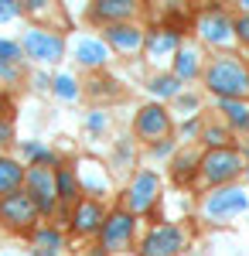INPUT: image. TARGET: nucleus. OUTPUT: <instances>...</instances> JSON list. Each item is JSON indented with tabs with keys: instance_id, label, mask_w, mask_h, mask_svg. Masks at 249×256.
<instances>
[{
	"instance_id": "1",
	"label": "nucleus",
	"mask_w": 249,
	"mask_h": 256,
	"mask_svg": "<svg viewBox=\"0 0 249 256\" xmlns=\"http://www.w3.org/2000/svg\"><path fill=\"white\" fill-rule=\"evenodd\" d=\"M205 82H208V89L215 92L218 99H239L249 92V72L242 62L236 58H215L205 68Z\"/></svg>"
},
{
	"instance_id": "2",
	"label": "nucleus",
	"mask_w": 249,
	"mask_h": 256,
	"mask_svg": "<svg viewBox=\"0 0 249 256\" xmlns=\"http://www.w3.org/2000/svg\"><path fill=\"white\" fill-rule=\"evenodd\" d=\"M202 212H205V218H212V222L236 218V216H242V212H249V195L242 188H215V192L205 198Z\"/></svg>"
},
{
	"instance_id": "3",
	"label": "nucleus",
	"mask_w": 249,
	"mask_h": 256,
	"mask_svg": "<svg viewBox=\"0 0 249 256\" xmlns=\"http://www.w3.org/2000/svg\"><path fill=\"white\" fill-rule=\"evenodd\" d=\"M24 192L34 198L41 212H55V202H58V178L55 168H44V164H31L28 168V178H24Z\"/></svg>"
},
{
	"instance_id": "4",
	"label": "nucleus",
	"mask_w": 249,
	"mask_h": 256,
	"mask_svg": "<svg viewBox=\"0 0 249 256\" xmlns=\"http://www.w3.org/2000/svg\"><path fill=\"white\" fill-rule=\"evenodd\" d=\"M41 216V208L34 205V198L28 192H10V195H0V222L10 226V229H28L34 226Z\"/></svg>"
},
{
	"instance_id": "5",
	"label": "nucleus",
	"mask_w": 249,
	"mask_h": 256,
	"mask_svg": "<svg viewBox=\"0 0 249 256\" xmlns=\"http://www.w3.org/2000/svg\"><path fill=\"white\" fill-rule=\"evenodd\" d=\"M20 48L28 52V58H34V62H58V58H62V52H65V41H62V34H55V31L28 28V31H24V41H20Z\"/></svg>"
},
{
	"instance_id": "6",
	"label": "nucleus",
	"mask_w": 249,
	"mask_h": 256,
	"mask_svg": "<svg viewBox=\"0 0 249 256\" xmlns=\"http://www.w3.org/2000/svg\"><path fill=\"white\" fill-rule=\"evenodd\" d=\"M181 250H184V229L174 222L154 226L144 239V256H178Z\"/></svg>"
},
{
	"instance_id": "7",
	"label": "nucleus",
	"mask_w": 249,
	"mask_h": 256,
	"mask_svg": "<svg viewBox=\"0 0 249 256\" xmlns=\"http://www.w3.org/2000/svg\"><path fill=\"white\" fill-rule=\"evenodd\" d=\"M202 168H205V178H208V181H218V184H222V181H232V178L242 171V160H239V154L229 150V147H215V150L205 154Z\"/></svg>"
},
{
	"instance_id": "8",
	"label": "nucleus",
	"mask_w": 249,
	"mask_h": 256,
	"mask_svg": "<svg viewBox=\"0 0 249 256\" xmlns=\"http://www.w3.org/2000/svg\"><path fill=\"white\" fill-rule=\"evenodd\" d=\"M157 188H160V181L157 174L150 171H140V174L130 181V192H126V202H130V216H140V212H147L154 202H157Z\"/></svg>"
},
{
	"instance_id": "9",
	"label": "nucleus",
	"mask_w": 249,
	"mask_h": 256,
	"mask_svg": "<svg viewBox=\"0 0 249 256\" xmlns=\"http://www.w3.org/2000/svg\"><path fill=\"white\" fill-rule=\"evenodd\" d=\"M130 236H134V216L130 212H113L99 229V239L106 250H123L130 242Z\"/></svg>"
},
{
	"instance_id": "10",
	"label": "nucleus",
	"mask_w": 249,
	"mask_h": 256,
	"mask_svg": "<svg viewBox=\"0 0 249 256\" xmlns=\"http://www.w3.org/2000/svg\"><path fill=\"white\" fill-rule=\"evenodd\" d=\"M168 130H171V116H168L164 106H144L136 113V134L144 140H157V137H164Z\"/></svg>"
},
{
	"instance_id": "11",
	"label": "nucleus",
	"mask_w": 249,
	"mask_h": 256,
	"mask_svg": "<svg viewBox=\"0 0 249 256\" xmlns=\"http://www.w3.org/2000/svg\"><path fill=\"white\" fill-rule=\"evenodd\" d=\"M198 31H202V38L212 41V44H229V41H232V31H236V24H232L226 14L212 10V14H205V18H202Z\"/></svg>"
},
{
	"instance_id": "12",
	"label": "nucleus",
	"mask_w": 249,
	"mask_h": 256,
	"mask_svg": "<svg viewBox=\"0 0 249 256\" xmlns=\"http://www.w3.org/2000/svg\"><path fill=\"white\" fill-rule=\"evenodd\" d=\"M102 222H106V216H102V205L99 202L86 198V202L76 205V216H72L76 232H96V229H102Z\"/></svg>"
},
{
	"instance_id": "13",
	"label": "nucleus",
	"mask_w": 249,
	"mask_h": 256,
	"mask_svg": "<svg viewBox=\"0 0 249 256\" xmlns=\"http://www.w3.org/2000/svg\"><path fill=\"white\" fill-rule=\"evenodd\" d=\"M24 178H28V171L20 168L18 160H10V158H0V195H10V192H20Z\"/></svg>"
},
{
	"instance_id": "14",
	"label": "nucleus",
	"mask_w": 249,
	"mask_h": 256,
	"mask_svg": "<svg viewBox=\"0 0 249 256\" xmlns=\"http://www.w3.org/2000/svg\"><path fill=\"white\" fill-rule=\"evenodd\" d=\"M110 58V52H106V44L96 38H78L76 41V62L78 65H102V62Z\"/></svg>"
},
{
	"instance_id": "15",
	"label": "nucleus",
	"mask_w": 249,
	"mask_h": 256,
	"mask_svg": "<svg viewBox=\"0 0 249 256\" xmlns=\"http://www.w3.org/2000/svg\"><path fill=\"white\" fill-rule=\"evenodd\" d=\"M106 34H110V41H113L116 48H123V52H136V48L144 44V34L136 31L134 24H110Z\"/></svg>"
},
{
	"instance_id": "16",
	"label": "nucleus",
	"mask_w": 249,
	"mask_h": 256,
	"mask_svg": "<svg viewBox=\"0 0 249 256\" xmlns=\"http://www.w3.org/2000/svg\"><path fill=\"white\" fill-rule=\"evenodd\" d=\"M178 41H181L178 31L160 28V31H154V34H150V52H154V55H160V52H174V48H178Z\"/></svg>"
},
{
	"instance_id": "17",
	"label": "nucleus",
	"mask_w": 249,
	"mask_h": 256,
	"mask_svg": "<svg viewBox=\"0 0 249 256\" xmlns=\"http://www.w3.org/2000/svg\"><path fill=\"white\" fill-rule=\"evenodd\" d=\"M174 72H178V79H192L194 72H198V52L194 48H181L178 62H174Z\"/></svg>"
},
{
	"instance_id": "18",
	"label": "nucleus",
	"mask_w": 249,
	"mask_h": 256,
	"mask_svg": "<svg viewBox=\"0 0 249 256\" xmlns=\"http://www.w3.org/2000/svg\"><path fill=\"white\" fill-rule=\"evenodd\" d=\"M55 178H58V198H62V202H76V195H78L76 174L65 171V168H55Z\"/></svg>"
},
{
	"instance_id": "19",
	"label": "nucleus",
	"mask_w": 249,
	"mask_h": 256,
	"mask_svg": "<svg viewBox=\"0 0 249 256\" xmlns=\"http://www.w3.org/2000/svg\"><path fill=\"white\" fill-rule=\"evenodd\" d=\"M96 14L99 18H130L134 14V4H126V0H106V4H99L96 7Z\"/></svg>"
},
{
	"instance_id": "20",
	"label": "nucleus",
	"mask_w": 249,
	"mask_h": 256,
	"mask_svg": "<svg viewBox=\"0 0 249 256\" xmlns=\"http://www.w3.org/2000/svg\"><path fill=\"white\" fill-rule=\"evenodd\" d=\"M178 82H181L178 76H157V79L150 82V92H154V96H168V99H171V96L181 92V86H178Z\"/></svg>"
},
{
	"instance_id": "21",
	"label": "nucleus",
	"mask_w": 249,
	"mask_h": 256,
	"mask_svg": "<svg viewBox=\"0 0 249 256\" xmlns=\"http://www.w3.org/2000/svg\"><path fill=\"white\" fill-rule=\"evenodd\" d=\"M222 110L229 113V120L236 126H246L249 123V106H242L239 99H222Z\"/></svg>"
},
{
	"instance_id": "22",
	"label": "nucleus",
	"mask_w": 249,
	"mask_h": 256,
	"mask_svg": "<svg viewBox=\"0 0 249 256\" xmlns=\"http://www.w3.org/2000/svg\"><path fill=\"white\" fill-rule=\"evenodd\" d=\"M24 154L34 160V164H44V168H48V164H55V154H52V150H44V147L34 144V140H24Z\"/></svg>"
},
{
	"instance_id": "23",
	"label": "nucleus",
	"mask_w": 249,
	"mask_h": 256,
	"mask_svg": "<svg viewBox=\"0 0 249 256\" xmlns=\"http://www.w3.org/2000/svg\"><path fill=\"white\" fill-rule=\"evenodd\" d=\"M38 246H41V253H44V256H55L58 246H62V236H58L55 229H41V232H38Z\"/></svg>"
},
{
	"instance_id": "24",
	"label": "nucleus",
	"mask_w": 249,
	"mask_h": 256,
	"mask_svg": "<svg viewBox=\"0 0 249 256\" xmlns=\"http://www.w3.org/2000/svg\"><path fill=\"white\" fill-rule=\"evenodd\" d=\"M55 92H58L62 99H76V96H78L76 79H72V76H58V79H55Z\"/></svg>"
},
{
	"instance_id": "25",
	"label": "nucleus",
	"mask_w": 249,
	"mask_h": 256,
	"mask_svg": "<svg viewBox=\"0 0 249 256\" xmlns=\"http://www.w3.org/2000/svg\"><path fill=\"white\" fill-rule=\"evenodd\" d=\"M0 62H20V44H14V41H4L0 38Z\"/></svg>"
},
{
	"instance_id": "26",
	"label": "nucleus",
	"mask_w": 249,
	"mask_h": 256,
	"mask_svg": "<svg viewBox=\"0 0 249 256\" xmlns=\"http://www.w3.org/2000/svg\"><path fill=\"white\" fill-rule=\"evenodd\" d=\"M20 14V4H14V0H0V24L10 18H18Z\"/></svg>"
},
{
	"instance_id": "27",
	"label": "nucleus",
	"mask_w": 249,
	"mask_h": 256,
	"mask_svg": "<svg viewBox=\"0 0 249 256\" xmlns=\"http://www.w3.org/2000/svg\"><path fill=\"white\" fill-rule=\"evenodd\" d=\"M236 31H239V38H242V41H249V14L236 20Z\"/></svg>"
},
{
	"instance_id": "28",
	"label": "nucleus",
	"mask_w": 249,
	"mask_h": 256,
	"mask_svg": "<svg viewBox=\"0 0 249 256\" xmlns=\"http://www.w3.org/2000/svg\"><path fill=\"white\" fill-rule=\"evenodd\" d=\"M102 126H106V116L102 113H92L89 116V130H102Z\"/></svg>"
},
{
	"instance_id": "29",
	"label": "nucleus",
	"mask_w": 249,
	"mask_h": 256,
	"mask_svg": "<svg viewBox=\"0 0 249 256\" xmlns=\"http://www.w3.org/2000/svg\"><path fill=\"white\" fill-rule=\"evenodd\" d=\"M7 140H10V123L0 120V144H7Z\"/></svg>"
},
{
	"instance_id": "30",
	"label": "nucleus",
	"mask_w": 249,
	"mask_h": 256,
	"mask_svg": "<svg viewBox=\"0 0 249 256\" xmlns=\"http://www.w3.org/2000/svg\"><path fill=\"white\" fill-rule=\"evenodd\" d=\"M0 76H4V79H14V65H10V62H0Z\"/></svg>"
},
{
	"instance_id": "31",
	"label": "nucleus",
	"mask_w": 249,
	"mask_h": 256,
	"mask_svg": "<svg viewBox=\"0 0 249 256\" xmlns=\"http://www.w3.org/2000/svg\"><path fill=\"white\" fill-rule=\"evenodd\" d=\"M242 7H246V14H249V0H246V4H242Z\"/></svg>"
},
{
	"instance_id": "32",
	"label": "nucleus",
	"mask_w": 249,
	"mask_h": 256,
	"mask_svg": "<svg viewBox=\"0 0 249 256\" xmlns=\"http://www.w3.org/2000/svg\"><path fill=\"white\" fill-rule=\"evenodd\" d=\"M242 130H246V134H249V123H246V126H242Z\"/></svg>"
}]
</instances>
